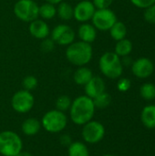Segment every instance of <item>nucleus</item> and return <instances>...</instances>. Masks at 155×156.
Returning a JSON list of instances; mask_svg holds the SVG:
<instances>
[{
  "label": "nucleus",
  "mask_w": 155,
  "mask_h": 156,
  "mask_svg": "<svg viewBox=\"0 0 155 156\" xmlns=\"http://www.w3.org/2000/svg\"><path fill=\"white\" fill-rule=\"evenodd\" d=\"M69 111L72 122L81 126L93 119L96 108L92 99L86 95H80L72 101Z\"/></svg>",
  "instance_id": "obj_1"
},
{
  "label": "nucleus",
  "mask_w": 155,
  "mask_h": 156,
  "mask_svg": "<svg viewBox=\"0 0 155 156\" xmlns=\"http://www.w3.org/2000/svg\"><path fill=\"white\" fill-rule=\"evenodd\" d=\"M93 57V48L91 44L78 41L73 42L67 47L66 58L69 63L77 67H82L89 64Z\"/></svg>",
  "instance_id": "obj_2"
},
{
  "label": "nucleus",
  "mask_w": 155,
  "mask_h": 156,
  "mask_svg": "<svg viewBox=\"0 0 155 156\" xmlns=\"http://www.w3.org/2000/svg\"><path fill=\"white\" fill-rule=\"evenodd\" d=\"M99 68L100 72L107 78L111 80L119 79L123 71V66L121 58L114 52H105L99 60Z\"/></svg>",
  "instance_id": "obj_3"
},
{
  "label": "nucleus",
  "mask_w": 155,
  "mask_h": 156,
  "mask_svg": "<svg viewBox=\"0 0 155 156\" xmlns=\"http://www.w3.org/2000/svg\"><path fill=\"white\" fill-rule=\"evenodd\" d=\"M21 137L13 131H3L0 133V155L16 156L23 150Z\"/></svg>",
  "instance_id": "obj_4"
},
{
  "label": "nucleus",
  "mask_w": 155,
  "mask_h": 156,
  "mask_svg": "<svg viewBox=\"0 0 155 156\" xmlns=\"http://www.w3.org/2000/svg\"><path fill=\"white\" fill-rule=\"evenodd\" d=\"M41 125L48 133H58L65 130L68 125V117L65 112L57 109L47 112L42 119Z\"/></svg>",
  "instance_id": "obj_5"
},
{
  "label": "nucleus",
  "mask_w": 155,
  "mask_h": 156,
  "mask_svg": "<svg viewBox=\"0 0 155 156\" xmlns=\"http://www.w3.org/2000/svg\"><path fill=\"white\" fill-rule=\"evenodd\" d=\"M38 7L39 5L34 0H17L13 11L19 20L30 23L38 18Z\"/></svg>",
  "instance_id": "obj_6"
},
{
  "label": "nucleus",
  "mask_w": 155,
  "mask_h": 156,
  "mask_svg": "<svg viewBox=\"0 0 155 156\" xmlns=\"http://www.w3.org/2000/svg\"><path fill=\"white\" fill-rule=\"evenodd\" d=\"M81 135L86 144H99L105 136V127L98 121H90L82 125Z\"/></svg>",
  "instance_id": "obj_7"
},
{
  "label": "nucleus",
  "mask_w": 155,
  "mask_h": 156,
  "mask_svg": "<svg viewBox=\"0 0 155 156\" xmlns=\"http://www.w3.org/2000/svg\"><path fill=\"white\" fill-rule=\"evenodd\" d=\"M35 104V98L31 91L20 90L14 93L11 98V107L17 113H26L30 112Z\"/></svg>",
  "instance_id": "obj_8"
},
{
  "label": "nucleus",
  "mask_w": 155,
  "mask_h": 156,
  "mask_svg": "<svg viewBox=\"0 0 155 156\" xmlns=\"http://www.w3.org/2000/svg\"><path fill=\"white\" fill-rule=\"evenodd\" d=\"M92 25L97 30L108 31L117 21V16L115 13L110 9H96L92 18Z\"/></svg>",
  "instance_id": "obj_9"
},
{
  "label": "nucleus",
  "mask_w": 155,
  "mask_h": 156,
  "mask_svg": "<svg viewBox=\"0 0 155 156\" xmlns=\"http://www.w3.org/2000/svg\"><path fill=\"white\" fill-rule=\"evenodd\" d=\"M50 36L56 44L66 47L73 43L76 37L74 29L67 24L57 25L50 32Z\"/></svg>",
  "instance_id": "obj_10"
},
{
  "label": "nucleus",
  "mask_w": 155,
  "mask_h": 156,
  "mask_svg": "<svg viewBox=\"0 0 155 156\" xmlns=\"http://www.w3.org/2000/svg\"><path fill=\"white\" fill-rule=\"evenodd\" d=\"M96 8L91 1L81 0L74 6V15L73 17L80 23H86L89 20H91Z\"/></svg>",
  "instance_id": "obj_11"
},
{
  "label": "nucleus",
  "mask_w": 155,
  "mask_h": 156,
  "mask_svg": "<svg viewBox=\"0 0 155 156\" xmlns=\"http://www.w3.org/2000/svg\"><path fill=\"white\" fill-rule=\"evenodd\" d=\"M132 71L139 79L149 78L154 71V65L148 58H140L132 64Z\"/></svg>",
  "instance_id": "obj_12"
},
{
  "label": "nucleus",
  "mask_w": 155,
  "mask_h": 156,
  "mask_svg": "<svg viewBox=\"0 0 155 156\" xmlns=\"http://www.w3.org/2000/svg\"><path fill=\"white\" fill-rule=\"evenodd\" d=\"M28 30L30 35L37 39H44L49 37L50 28L47 22L43 19H35L29 23Z\"/></svg>",
  "instance_id": "obj_13"
},
{
  "label": "nucleus",
  "mask_w": 155,
  "mask_h": 156,
  "mask_svg": "<svg viewBox=\"0 0 155 156\" xmlns=\"http://www.w3.org/2000/svg\"><path fill=\"white\" fill-rule=\"evenodd\" d=\"M106 90L105 81L99 76H93L92 79L84 86L85 95L90 99H94L98 95L104 92Z\"/></svg>",
  "instance_id": "obj_14"
},
{
  "label": "nucleus",
  "mask_w": 155,
  "mask_h": 156,
  "mask_svg": "<svg viewBox=\"0 0 155 156\" xmlns=\"http://www.w3.org/2000/svg\"><path fill=\"white\" fill-rule=\"evenodd\" d=\"M78 37L80 41L91 44L96 40L97 29L92 24H89L87 22L81 23V25L78 28Z\"/></svg>",
  "instance_id": "obj_15"
},
{
  "label": "nucleus",
  "mask_w": 155,
  "mask_h": 156,
  "mask_svg": "<svg viewBox=\"0 0 155 156\" xmlns=\"http://www.w3.org/2000/svg\"><path fill=\"white\" fill-rule=\"evenodd\" d=\"M41 128H42L41 122L39 120H37V118H34V117H30V118L26 119L21 125L22 133L26 136L37 135L39 133V131L41 130Z\"/></svg>",
  "instance_id": "obj_16"
},
{
  "label": "nucleus",
  "mask_w": 155,
  "mask_h": 156,
  "mask_svg": "<svg viewBox=\"0 0 155 156\" xmlns=\"http://www.w3.org/2000/svg\"><path fill=\"white\" fill-rule=\"evenodd\" d=\"M93 77V72L92 70L86 67H78V69L75 70L74 75H73V80L74 82L79 85V86H85Z\"/></svg>",
  "instance_id": "obj_17"
},
{
  "label": "nucleus",
  "mask_w": 155,
  "mask_h": 156,
  "mask_svg": "<svg viewBox=\"0 0 155 156\" xmlns=\"http://www.w3.org/2000/svg\"><path fill=\"white\" fill-rule=\"evenodd\" d=\"M141 121L148 129H155V105H147L141 113Z\"/></svg>",
  "instance_id": "obj_18"
},
{
  "label": "nucleus",
  "mask_w": 155,
  "mask_h": 156,
  "mask_svg": "<svg viewBox=\"0 0 155 156\" xmlns=\"http://www.w3.org/2000/svg\"><path fill=\"white\" fill-rule=\"evenodd\" d=\"M74 7L68 2L62 1L58 4L57 6V16L63 21H69L73 18Z\"/></svg>",
  "instance_id": "obj_19"
},
{
  "label": "nucleus",
  "mask_w": 155,
  "mask_h": 156,
  "mask_svg": "<svg viewBox=\"0 0 155 156\" xmlns=\"http://www.w3.org/2000/svg\"><path fill=\"white\" fill-rule=\"evenodd\" d=\"M69 156H90V151L85 143L76 141L72 142L68 147Z\"/></svg>",
  "instance_id": "obj_20"
},
{
  "label": "nucleus",
  "mask_w": 155,
  "mask_h": 156,
  "mask_svg": "<svg viewBox=\"0 0 155 156\" xmlns=\"http://www.w3.org/2000/svg\"><path fill=\"white\" fill-rule=\"evenodd\" d=\"M57 16V7L55 5L45 2L38 7V16L43 20H50Z\"/></svg>",
  "instance_id": "obj_21"
},
{
  "label": "nucleus",
  "mask_w": 155,
  "mask_h": 156,
  "mask_svg": "<svg viewBox=\"0 0 155 156\" xmlns=\"http://www.w3.org/2000/svg\"><path fill=\"white\" fill-rule=\"evenodd\" d=\"M132 51V43L131 40L127 38H123L122 40L117 41L114 48V53L118 55L120 58L129 56Z\"/></svg>",
  "instance_id": "obj_22"
},
{
  "label": "nucleus",
  "mask_w": 155,
  "mask_h": 156,
  "mask_svg": "<svg viewBox=\"0 0 155 156\" xmlns=\"http://www.w3.org/2000/svg\"><path fill=\"white\" fill-rule=\"evenodd\" d=\"M110 34L111 37L116 40H122L123 38H126L127 36V27L125 26V24L122 21H116L114 23V25L111 27L110 29Z\"/></svg>",
  "instance_id": "obj_23"
},
{
  "label": "nucleus",
  "mask_w": 155,
  "mask_h": 156,
  "mask_svg": "<svg viewBox=\"0 0 155 156\" xmlns=\"http://www.w3.org/2000/svg\"><path fill=\"white\" fill-rule=\"evenodd\" d=\"M92 100H93V103L95 105V108L96 109H101V110L109 107L111 102V97L106 91L102 92L101 94L98 95L97 97H95Z\"/></svg>",
  "instance_id": "obj_24"
},
{
  "label": "nucleus",
  "mask_w": 155,
  "mask_h": 156,
  "mask_svg": "<svg viewBox=\"0 0 155 156\" xmlns=\"http://www.w3.org/2000/svg\"><path fill=\"white\" fill-rule=\"evenodd\" d=\"M140 94L143 99L146 101H153L155 99V85L153 83H144L140 88Z\"/></svg>",
  "instance_id": "obj_25"
},
{
  "label": "nucleus",
  "mask_w": 155,
  "mask_h": 156,
  "mask_svg": "<svg viewBox=\"0 0 155 156\" xmlns=\"http://www.w3.org/2000/svg\"><path fill=\"white\" fill-rule=\"evenodd\" d=\"M71 103H72V101L68 95H61L56 100L55 105H56L57 110L65 112L69 110Z\"/></svg>",
  "instance_id": "obj_26"
},
{
  "label": "nucleus",
  "mask_w": 155,
  "mask_h": 156,
  "mask_svg": "<svg viewBox=\"0 0 155 156\" xmlns=\"http://www.w3.org/2000/svg\"><path fill=\"white\" fill-rule=\"evenodd\" d=\"M37 84H38V80L33 75H27L22 80L23 89L26 90H28V91H31V90H35L37 87Z\"/></svg>",
  "instance_id": "obj_27"
},
{
  "label": "nucleus",
  "mask_w": 155,
  "mask_h": 156,
  "mask_svg": "<svg viewBox=\"0 0 155 156\" xmlns=\"http://www.w3.org/2000/svg\"><path fill=\"white\" fill-rule=\"evenodd\" d=\"M55 46H56V43L53 41V39L51 37H47V38L42 39L40 43V49L45 53H49L54 50Z\"/></svg>",
  "instance_id": "obj_28"
},
{
  "label": "nucleus",
  "mask_w": 155,
  "mask_h": 156,
  "mask_svg": "<svg viewBox=\"0 0 155 156\" xmlns=\"http://www.w3.org/2000/svg\"><path fill=\"white\" fill-rule=\"evenodd\" d=\"M144 19L150 24H155V4L145 8Z\"/></svg>",
  "instance_id": "obj_29"
},
{
  "label": "nucleus",
  "mask_w": 155,
  "mask_h": 156,
  "mask_svg": "<svg viewBox=\"0 0 155 156\" xmlns=\"http://www.w3.org/2000/svg\"><path fill=\"white\" fill-rule=\"evenodd\" d=\"M131 86H132L131 80L129 79H126V78L120 79L118 80V83H117V89L122 92L128 91L131 89Z\"/></svg>",
  "instance_id": "obj_30"
},
{
  "label": "nucleus",
  "mask_w": 155,
  "mask_h": 156,
  "mask_svg": "<svg viewBox=\"0 0 155 156\" xmlns=\"http://www.w3.org/2000/svg\"><path fill=\"white\" fill-rule=\"evenodd\" d=\"M91 2L96 9H105L111 5L113 0H92Z\"/></svg>",
  "instance_id": "obj_31"
},
{
  "label": "nucleus",
  "mask_w": 155,
  "mask_h": 156,
  "mask_svg": "<svg viewBox=\"0 0 155 156\" xmlns=\"http://www.w3.org/2000/svg\"><path fill=\"white\" fill-rule=\"evenodd\" d=\"M131 2L139 8H147L155 4V0H131Z\"/></svg>",
  "instance_id": "obj_32"
},
{
  "label": "nucleus",
  "mask_w": 155,
  "mask_h": 156,
  "mask_svg": "<svg viewBox=\"0 0 155 156\" xmlns=\"http://www.w3.org/2000/svg\"><path fill=\"white\" fill-rule=\"evenodd\" d=\"M59 142H60V144H61L63 146H68V147H69V146L70 145V144H71L73 141H72L71 137L69 136V134H63V135L60 136Z\"/></svg>",
  "instance_id": "obj_33"
},
{
  "label": "nucleus",
  "mask_w": 155,
  "mask_h": 156,
  "mask_svg": "<svg viewBox=\"0 0 155 156\" xmlns=\"http://www.w3.org/2000/svg\"><path fill=\"white\" fill-rule=\"evenodd\" d=\"M16 156H34L32 154H30V153H28V152H26V151H21L20 153H18L17 154Z\"/></svg>",
  "instance_id": "obj_34"
},
{
  "label": "nucleus",
  "mask_w": 155,
  "mask_h": 156,
  "mask_svg": "<svg viewBox=\"0 0 155 156\" xmlns=\"http://www.w3.org/2000/svg\"><path fill=\"white\" fill-rule=\"evenodd\" d=\"M46 2H48V3H50V4H53V5H58V4H59L60 2H62L63 0H45Z\"/></svg>",
  "instance_id": "obj_35"
},
{
  "label": "nucleus",
  "mask_w": 155,
  "mask_h": 156,
  "mask_svg": "<svg viewBox=\"0 0 155 156\" xmlns=\"http://www.w3.org/2000/svg\"><path fill=\"white\" fill-rule=\"evenodd\" d=\"M102 156H115V155H113V154H103Z\"/></svg>",
  "instance_id": "obj_36"
}]
</instances>
